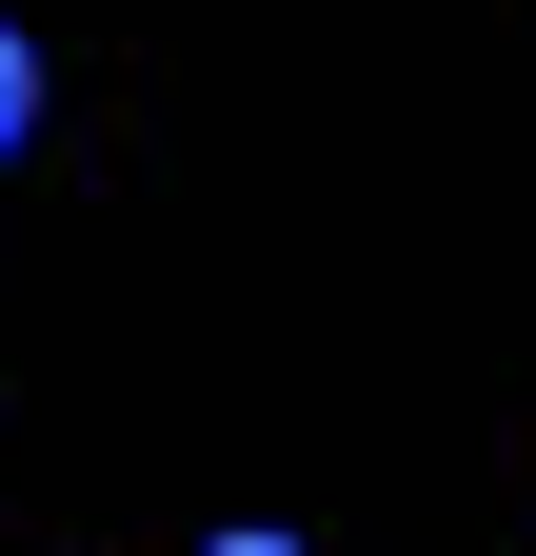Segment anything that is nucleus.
<instances>
[{"instance_id":"obj_1","label":"nucleus","mask_w":536,"mask_h":556,"mask_svg":"<svg viewBox=\"0 0 536 556\" xmlns=\"http://www.w3.org/2000/svg\"><path fill=\"white\" fill-rule=\"evenodd\" d=\"M40 119V60H21V21H0V139H21Z\"/></svg>"},{"instance_id":"obj_2","label":"nucleus","mask_w":536,"mask_h":556,"mask_svg":"<svg viewBox=\"0 0 536 556\" xmlns=\"http://www.w3.org/2000/svg\"><path fill=\"white\" fill-rule=\"evenodd\" d=\"M199 556H298V536H199Z\"/></svg>"}]
</instances>
